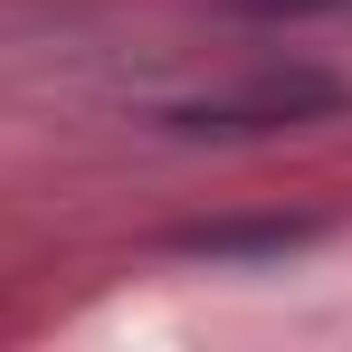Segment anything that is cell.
Segmentation results:
<instances>
[{
	"label": "cell",
	"mask_w": 352,
	"mask_h": 352,
	"mask_svg": "<svg viewBox=\"0 0 352 352\" xmlns=\"http://www.w3.org/2000/svg\"><path fill=\"white\" fill-rule=\"evenodd\" d=\"M343 105H352L343 76H324V67H267V76H248L238 96L172 105V133H286V124L343 115Z\"/></svg>",
	"instance_id": "obj_1"
},
{
	"label": "cell",
	"mask_w": 352,
	"mask_h": 352,
	"mask_svg": "<svg viewBox=\"0 0 352 352\" xmlns=\"http://www.w3.org/2000/svg\"><path fill=\"white\" fill-rule=\"evenodd\" d=\"M181 248H200V257H276V248H305V229L295 219H276V229H190Z\"/></svg>",
	"instance_id": "obj_2"
},
{
	"label": "cell",
	"mask_w": 352,
	"mask_h": 352,
	"mask_svg": "<svg viewBox=\"0 0 352 352\" xmlns=\"http://www.w3.org/2000/svg\"><path fill=\"white\" fill-rule=\"evenodd\" d=\"M238 10H333V0H238Z\"/></svg>",
	"instance_id": "obj_3"
}]
</instances>
